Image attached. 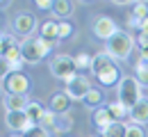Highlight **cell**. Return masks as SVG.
Here are the masks:
<instances>
[{
	"label": "cell",
	"mask_w": 148,
	"mask_h": 137,
	"mask_svg": "<svg viewBox=\"0 0 148 137\" xmlns=\"http://www.w3.org/2000/svg\"><path fill=\"white\" fill-rule=\"evenodd\" d=\"M139 32H144V34H148V19L144 21V23H141V30H139Z\"/></svg>",
	"instance_id": "e575fe53"
},
{
	"label": "cell",
	"mask_w": 148,
	"mask_h": 137,
	"mask_svg": "<svg viewBox=\"0 0 148 137\" xmlns=\"http://www.w3.org/2000/svg\"><path fill=\"white\" fill-rule=\"evenodd\" d=\"M73 128V114L71 112H66V114H57V121H55V130L57 135H62V133H69Z\"/></svg>",
	"instance_id": "d6986e66"
},
{
	"label": "cell",
	"mask_w": 148,
	"mask_h": 137,
	"mask_svg": "<svg viewBox=\"0 0 148 137\" xmlns=\"http://www.w3.org/2000/svg\"><path fill=\"white\" fill-rule=\"evenodd\" d=\"M0 32H2V30H0Z\"/></svg>",
	"instance_id": "ab89813d"
},
{
	"label": "cell",
	"mask_w": 148,
	"mask_h": 137,
	"mask_svg": "<svg viewBox=\"0 0 148 137\" xmlns=\"http://www.w3.org/2000/svg\"><path fill=\"white\" fill-rule=\"evenodd\" d=\"M9 137H23V135H18V133H12V135H9Z\"/></svg>",
	"instance_id": "74e56055"
},
{
	"label": "cell",
	"mask_w": 148,
	"mask_h": 137,
	"mask_svg": "<svg viewBox=\"0 0 148 137\" xmlns=\"http://www.w3.org/2000/svg\"><path fill=\"white\" fill-rule=\"evenodd\" d=\"M9 76V69H7V62L0 57V82H5V78Z\"/></svg>",
	"instance_id": "d6a6232c"
},
{
	"label": "cell",
	"mask_w": 148,
	"mask_h": 137,
	"mask_svg": "<svg viewBox=\"0 0 148 137\" xmlns=\"http://www.w3.org/2000/svg\"><path fill=\"white\" fill-rule=\"evenodd\" d=\"M2 89L7 94H16V96H27L30 92V78L21 71V73H9L5 82H2Z\"/></svg>",
	"instance_id": "8992f818"
},
{
	"label": "cell",
	"mask_w": 148,
	"mask_h": 137,
	"mask_svg": "<svg viewBox=\"0 0 148 137\" xmlns=\"http://www.w3.org/2000/svg\"><path fill=\"white\" fill-rule=\"evenodd\" d=\"M75 59L69 57V55H57V57L50 59V73L55 76V78L64 80V82H69V80L75 76Z\"/></svg>",
	"instance_id": "277c9868"
},
{
	"label": "cell",
	"mask_w": 148,
	"mask_h": 137,
	"mask_svg": "<svg viewBox=\"0 0 148 137\" xmlns=\"http://www.w3.org/2000/svg\"><path fill=\"white\" fill-rule=\"evenodd\" d=\"M39 37L46 41V43H50V46L55 48L57 43H59V34H57V21H46V23L41 25V34H39Z\"/></svg>",
	"instance_id": "4fadbf2b"
},
{
	"label": "cell",
	"mask_w": 148,
	"mask_h": 137,
	"mask_svg": "<svg viewBox=\"0 0 148 137\" xmlns=\"http://www.w3.org/2000/svg\"><path fill=\"white\" fill-rule=\"evenodd\" d=\"M107 110H110V114L114 121H123V119L130 114V110L123 105V103H119V101H112L110 105H107Z\"/></svg>",
	"instance_id": "ffe728a7"
},
{
	"label": "cell",
	"mask_w": 148,
	"mask_h": 137,
	"mask_svg": "<svg viewBox=\"0 0 148 137\" xmlns=\"http://www.w3.org/2000/svg\"><path fill=\"white\" fill-rule=\"evenodd\" d=\"M132 16H137L139 21H146L148 19V2H134Z\"/></svg>",
	"instance_id": "83f0119b"
},
{
	"label": "cell",
	"mask_w": 148,
	"mask_h": 137,
	"mask_svg": "<svg viewBox=\"0 0 148 137\" xmlns=\"http://www.w3.org/2000/svg\"><path fill=\"white\" fill-rule=\"evenodd\" d=\"M5 123H7V128L12 130V133H27L30 128H32V123H30V119L25 114V110H18V112H7V119H5Z\"/></svg>",
	"instance_id": "ba28073f"
},
{
	"label": "cell",
	"mask_w": 148,
	"mask_h": 137,
	"mask_svg": "<svg viewBox=\"0 0 148 137\" xmlns=\"http://www.w3.org/2000/svg\"><path fill=\"white\" fill-rule=\"evenodd\" d=\"M91 80L87 78V76H80V73H75L73 78L66 82V94H69V98L71 101H84L87 98V94L91 92Z\"/></svg>",
	"instance_id": "5b68a950"
},
{
	"label": "cell",
	"mask_w": 148,
	"mask_h": 137,
	"mask_svg": "<svg viewBox=\"0 0 148 137\" xmlns=\"http://www.w3.org/2000/svg\"><path fill=\"white\" fill-rule=\"evenodd\" d=\"M37 7H39V9H43V12H46V9L53 12V9H55V2H53V0H39Z\"/></svg>",
	"instance_id": "1f68e13d"
},
{
	"label": "cell",
	"mask_w": 148,
	"mask_h": 137,
	"mask_svg": "<svg viewBox=\"0 0 148 137\" xmlns=\"http://www.w3.org/2000/svg\"><path fill=\"white\" fill-rule=\"evenodd\" d=\"M71 12H73V2H69V0H57L55 2V9H53L55 16L66 19V16H71Z\"/></svg>",
	"instance_id": "603a6c76"
},
{
	"label": "cell",
	"mask_w": 148,
	"mask_h": 137,
	"mask_svg": "<svg viewBox=\"0 0 148 137\" xmlns=\"http://www.w3.org/2000/svg\"><path fill=\"white\" fill-rule=\"evenodd\" d=\"M96 80H98L100 85H105V87L119 85V82H121V78H119V66H116V64H112L110 69H105L103 73H98V76H96Z\"/></svg>",
	"instance_id": "e0dca14e"
},
{
	"label": "cell",
	"mask_w": 148,
	"mask_h": 137,
	"mask_svg": "<svg viewBox=\"0 0 148 137\" xmlns=\"http://www.w3.org/2000/svg\"><path fill=\"white\" fill-rule=\"evenodd\" d=\"M69 107H71V98H69L66 92H57V94H53V98H50V110H53L55 114H66Z\"/></svg>",
	"instance_id": "7c38bea8"
},
{
	"label": "cell",
	"mask_w": 148,
	"mask_h": 137,
	"mask_svg": "<svg viewBox=\"0 0 148 137\" xmlns=\"http://www.w3.org/2000/svg\"><path fill=\"white\" fill-rule=\"evenodd\" d=\"M57 34H59V41L69 39V37L73 34V25H71L69 21H59V23H57Z\"/></svg>",
	"instance_id": "d4e9b609"
},
{
	"label": "cell",
	"mask_w": 148,
	"mask_h": 137,
	"mask_svg": "<svg viewBox=\"0 0 148 137\" xmlns=\"http://www.w3.org/2000/svg\"><path fill=\"white\" fill-rule=\"evenodd\" d=\"M48 110L43 107V103H39V101H30L27 103V107H25V114H27V119H30V123L32 126H39V121L43 119V114H46Z\"/></svg>",
	"instance_id": "5bb4252c"
},
{
	"label": "cell",
	"mask_w": 148,
	"mask_h": 137,
	"mask_svg": "<svg viewBox=\"0 0 148 137\" xmlns=\"http://www.w3.org/2000/svg\"><path fill=\"white\" fill-rule=\"evenodd\" d=\"M132 48H134L132 34L121 32V30H119L110 41H105V53H107L112 59H128L130 53H132Z\"/></svg>",
	"instance_id": "7a4b0ae2"
},
{
	"label": "cell",
	"mask_w": 148,
	"mask_h": 137,
	"mask_svg": "<svg viewBox=\"0 0 148 137\" xmlns=\"http://www.w3.org/2000/svg\"><path fill=\"white\" fill-rule=\"evenodd\" d=\"M134 71H137V80L141 87H148V59L139 57L137 64H134Z\"/></svg>",
	"instance_id": "44dd1931"
},
{
	"label": "cell",
	"mask_w": 148,
	"mask_h": 137,
	"mask_svg": "<svg viewBox=\"0 0 148 137\" xmlns=\"http://www.w3.org/2000/svg\"><path fill=\"white\" fill-rule=\"evenodd\" d=\"M7 69H9V73H21V69H23V59H14V62H7Z\"/></svg>",
	"instance_id": "4dcf8cb0"
},
{
	"label": "cell",
	"mask_w": 148,
	"mask_h": 137,
	"mask_svg": "<svg viewBox=\"0 0 148 137\" xmlns=\"http://www.w3.org/2000/svg\"><path fill=\"white\" fill-rule=\"evenodd\" d=\"M116 32H119V28H116V23H114L110 16H98V19L93 21V34H96L98 39L110 41Z\"/></svg>",
	"instance_id": "9c48e42d"
},
{
	"label": "cell",
	"mask_w": 148,
	"mask_h": 137,
	"mask_svg": "<svg viewBox=\"0 0 148 137\" xmlns=\"http://www.w3.org/2000/svg\"><path fill=\"white\" fill-rule=\"evenodd\" d=\"M12 28H14V32H18V34H23V37L27 39V37L34 32V28H37V19H34V14H30V12H21V14L14 16Z\"/></svg>",
	"instance_id": "52a82bcc"
},
{
	"label": "cell",
	"mask_w": 148,
	"mask_h": 137,
	"mask_svg": "<svg viewBox=\"0 0 148 137\" xmlns=\"http://www.w3.org/2000/svg\"><path fill=\"white\" fill-rule=\"evenodd\" d=\"M50 137H59V135H57V133H55V135H50Z\"/></svg>",
	"instance_id": "f35d334b"
},
{
	"label": "cell",
	"mask_w": 148,
	"mask_h": 137,
	"mask_svg": "<svg viewBox=\"0 0 148 137\" xmlns=\"http://www.w3.org/2000/svg\"><path fill=\"white\" fill-rule=\"evenodd\" d=\"M23 137H50V133L46 128H41V126H32L27 133H23Z\"/></svg>",
	"instance_id": "f1b7e54d"
},
{
	"label": "cell",
	"mask_w": 148,
	"mask_h": 137,
	"mask_svg": "<svg viewBox=\"0 0 148 137\" xmlns=\"http://www.w3.org/2000/svg\"><path fill=\"white\" fill-rule=\"evenodd\" d=\"M112 64H114V59L103 50V53H98V55H93V59H91V69L89 71H93V76H98V73H103L105 69H110Z\"/></svg>",
	"instance_id": "2e32d148"
},
{
	"label": "cell",
	"mask_w": 148,
	"mask_h": 137,
	"mask_svg": "<svg viewBox=\"0 0 148 137\" xmlns=\"http://www.w3.org/2000/svg\"><path fill=\"white\" fill-rule=\"evenodd\" d=\"M75 69H91V55H89V53H77V55H75Z\"/></svg>",
	"instance_id": "484cf974"
},
{
	"label": "cell",
	"mask_w": 148,
	"mask_h": 137,
	"mask_svg": "<svg viewBox=\"0 0 148 137\" xmlns=\"http://www.w3.org/2000/svg\"><path fill=\"white\" fill-rule=\"evenodd\" d=\"M55 121H57V114L53 112V110H48V112L43 114V119L39 121V126L46 128V130H53V128H55Z\"/></svg>",
	"instance_id": "4316f807"
},
{
	"label": "cell",
	"mask_w": 148,
	"mask_h": 137,
	"mask_svg": "<svg viewBox=\"0 0 148 137\" xmlns=\"http://www.w3.org/2000/svg\"><path fill=\"white\" fill-rule=\"evenodd\" d=\"M128 137H146V130H144V126H137V123L128 126Z\"/></svg>",
	"instance_id": "f546056e"
},
{
	"label": "cell",
	"mask_w": 148,
	"mask_h": 137,
	"mask_svg": "<svg viewBox=\"0 0 148 137\" xmlns=\"http://www.w3.org/2000/svg\"><path fill=\"white\" fill-rule=\"evenodd\" d=\"M0 57L5 62H14V59H23L21 55V43L16 41V37L12 34H5V43H2V55Z\"/></svg>",
	"instance_id": "30bf717a"
},
{
	"label": "cell",
	"mask_w": 148,
	"mask_h": 137,
	"mask_svg": "<svg viewBox=\"0 0 148 137\" xmlns=\"http://www.w3.org/2000/svg\"><path fill=\"white\" fill-rule=\"evenodd\" d=\"M27 98L25 96H16V94H7L5 96V107H7V112H18V110H25L27 107Z\"/></svg>",
	"instance_id": "ac0fdd59"
},
{
	"label": "cell",
	"mask_w": 148,
	"mask_h": 137,
	"mask_svg": "<svg viewBox=\"0 0 148 137\" xmlns=\"http://www.w3.org/2000/svg\"><path fill=\"white\" fill-rule=\"evenodd\" d=\"M50 50H53V46L46 43L41 37L39 39L37 37H27L21 43V55H23V62H27V64H39L43 57L50 55Z\"/></svg>",
	"instance_id": "6da1fadb"
},
{
	"label": "cell",
	"mask_w": 148,
	"mask_h": 137,
	"mask_svg": "<svg viewBox=\"0 0 148 137\" xmlns=\"http://www.w3.org/2000/svg\"><path fill=\"white\" fill-rule=\"evenodd\" d=\"M116 94H119V103H123L128 110H132L139 101H141V85H139V80L137 78H130V76H125V78H121V82H119V87H116Z\"/></svg>",
	"instance_id": "3957f363"
},
{
	"label": "cell",
	"mask_w": 148,
	"mask_h": 137,
	"mask_svg": "<svg viewBox=\"0 0 148 137\" xmlns=\"http://www.w3.org/2000/svg\"><path fill=\"white\" fill-rule=\"evenodd\" d=\"M84 103H87L89 107H96V105H100V103H103V92L93 87L91 92L87 94V98H84Z\"/></svg>",
	"instance_id": "cb8c5ba5"
},
{
	"label": "cell",
	"mask_w": 148,
	"mask_h": 137,
	"mask_svg": "<svg viewBox=\"0 0 148 137\" xmlns=\"http://www.w3.org/2000/svg\"><path fill=\"white\" fill-rule=\"evenodd\" d=\"M91 123L100 130V133H105L112 123H114V119H112L107 107H96V110H93V117H91Z\"/></svg>",
	"instance_id": "8fae6325"
},
{
	"label": "cell",
	"mask_w": 148,
	"mask_h": 137,
	"mask_svg": "<svg viewBox=\"0 0 148 137\" xmlns=\"http://www.w3.org/2000/svg\"><path fill=\"white\" fill-rule=\"evenodd\" d=\"M103 137H128V123H123V121H114L110 128L103 133Z\"/></svg>",
	"instance_id": "7402d4cb"
},
{
	"label": "cell",
	"mask_w": 148,
	"mask_h": 137,
	"mask_svg": "<svg viewBox=\"0 0 148 137\" xmlns=\"http://www.w3.org/2000/svg\"><path fill=\"white\" fill-rule=\"evenodd\" d=\"M130 119H132L137 126L148 123V98H141V101L130 110Z\"/></svg>",
	"instance_id": "9a60e30c"
},
{
	"label": "cell",
	"mask_w": 148,
	"mask_h": 137,
	"mask_svg": "<svg viewBox=\"0 0 148 137\" xmlns=\"http://www.w3.org/2000/svg\"><path fill=\"white\" fill-rule=\"evenodd\" d=\"M137 43H139V48H141V50H144V48H148V34L139 32V34H137Z\"/></svg>",
	"instance_id": "836d02e7"
},
{
	"label": "cell",
	"mask_w": 148,
	"mask_h": 137,
	"mask_svg": "<svg viewBox=\"0 0 148 137\" xmlns=\"http://www.w3.org/2000/svg\"><path fill=\"white\" fill-rule=\"evenodd\" d=\"M141 57H144V59H148V48H144V50H141Z\"/></svg>",
	"instance_id": "8d00e7d4"
},
{
	"label": "cell",
	"mask_w": 148,
	"mask_h": 137,
	"mask_svg": "<svg viewBox=\"0 0 148 137\" xmlns=\"http://www.w3.org/2000/svg\"><path fill=\"white\" fill-rule=\"evenodd\" d=\"M2 43H5V34L0 32V55H2Z\"/></svg>",
	"instance_id": "d590c367"
}]
</instances>
